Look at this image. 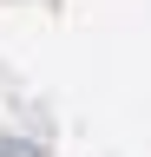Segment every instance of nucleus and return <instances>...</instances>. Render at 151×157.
I'll return each instance as SVG.
<instances>
[{
	"mask_svg": "<svg viewBox=\"0 0 151 157\" xmlns=\"http://www.w3.org/2000/svg\"><path fill=\"white\" fill-rule=\"evenodd\" d=\"M0 157H46L40 144H20V137H7V144H0Z\"/></svg>",
	"mask_w": 151,
	"mask_h": 157,
	"instance_id": "obj_1",
	"label": "nucleus"
}]
</instances>
